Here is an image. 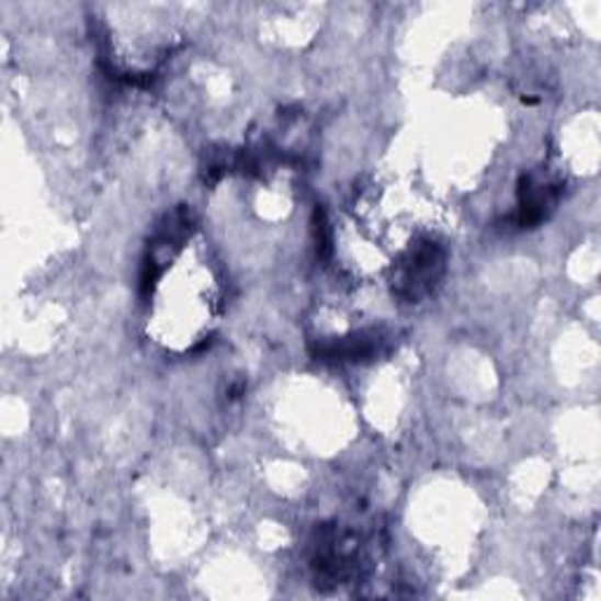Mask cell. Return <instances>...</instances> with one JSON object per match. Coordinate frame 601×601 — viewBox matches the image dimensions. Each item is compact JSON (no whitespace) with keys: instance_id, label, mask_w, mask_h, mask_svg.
Wrapping results in <instances>:
<instances>
[{"instance_id":"cell-1","label":"cell","mask_w":601,"mask_h":601,"mask_svg":"<svg viewBox=\"0 0 601 601\" xmlns=\"http://www.w3.org/2000/svg\"><path fill=\"white\" fill-rule=\"evenodd\" d=\"M559 186L555 181L538 179V177H524L520 186V219L522 226H533L545 219L547 209L557 203Z\"/></svg>"}]
</instances>
